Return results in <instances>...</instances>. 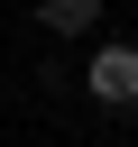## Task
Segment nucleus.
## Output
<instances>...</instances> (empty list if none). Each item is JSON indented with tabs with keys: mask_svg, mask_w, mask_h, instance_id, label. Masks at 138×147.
I'll return each instance as SVG.
<instances>
[{
	"mask_svg": "<svg viewBox=\"0 0 138 147\" xmlns=\"http://www.w3.org/2000/svg\"><path fill=\"white\" fill-rule=\"evenodd\" d=\"M83 83H92V101H101V110H129V101H138V46H101Z\"/></svg>",
	"mask_w": 138,
	"mask_h": 147,
	"instance_id": "f257e3e1",
	"label": "nucleus"
},
{
	"mask_svg": "<svg viewBox=\"0 0 138 147\" xmlns=\"http://www.w3.org/2000/svg\"><path fill=\"white\" fill-rule=\"evenodd\" d=\"M37 18L55 37H83V28H101V0H37Z\"/></svg>",
	"mask_w": 138,
	"mask_h": 147,
	"instance_id": "f03ea898",
	"label": "nucleus"
}]
</instances>
